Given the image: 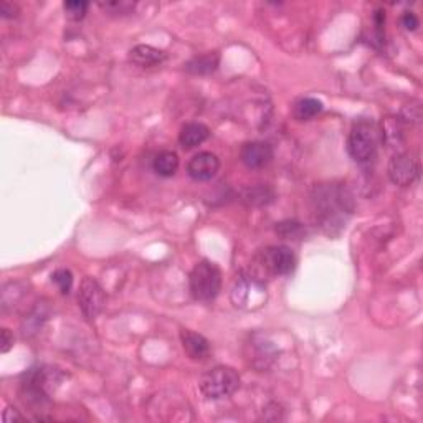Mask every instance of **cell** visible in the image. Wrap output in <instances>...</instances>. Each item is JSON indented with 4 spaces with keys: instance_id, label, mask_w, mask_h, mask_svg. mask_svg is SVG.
Here are the masks:
<instances>
[{
    "instance_id": "cell-1",
    "label": "cell",
    "mask_w": 423,
    "mask_h": 423,
    "mask_svg": "<svg viewBox=\"0 0 423 423\" xmlns=\"http://www.w3.org/2000/svg\"><path fill=\"white\" fill-rule=\"evenodd\" d=\"M314 205L316 219L319 220L322 229L331 235L346 226V221L354 209L351 194L337 185H324V187L316 189Z\"/></svg>"
},
{
    "instance_id": "cell-2",
    "label": "cell",
    "mask_w": 423,
    "mask_h": 423,
    "mask_svg": "<svg viewBox=\"0 0 423 423\" xmlns=\"http://www.w3.org/2000/svg\"><path fill=\"white\" fill-rule=\"evenodd\" d=\"M380 143V129L372 119H359L352 126L347 149L356 163H369L375 158Z\"/></svg>"
},
{
    "instance_id": "cell-3",
    "label": "cell",
    "mask_w": 423,
    "mask_h": 423,
    "mask_svg": "<svg viewBox=\"0 0 423 423\" xmlns=\"http://www.w3.org/2000/svg\"><path fill=\"white\" fill-rule=\"evenodd\" d=\"M190 293L197 301H209L215 300L220 293L221 288V271L215 263H211L209 260L199 261L194 266V270L190 271L189 276Z\"/></svg>"
},
{
    "instance_id": "cell-4",
    "label": "cell",
    "mask_w": 423,
    "mask_h": 423,
    "mask_svg": "<svg viewBox=\"0 0 423 423\" xmlns=\"http://www.w3.org/2000/svg\"><path fill=\"white\" fill-rule=\"evenodd\" d=\"M200 392L209 400H221L235 394L240 387V375L229 366H216L200 379Z\"/></svg>"
},
{
    "instance_id": "cell-5",
    "label": "cell",
    "mask_w": 423,
    "mask_h": 423,
    "mask_svg": "<svg viewBox=\"0 0 423 423\" xmlns=\"http://www.w3.org/2000/svg\"><path fill=\"white\" fill-rule=\"evenodd\" d=\"M231 303L235 308L243 311H255L260 309L266 301V288L265 283L256 276L241 275L235 281L234 288L230 293Z\"/></svg>"
},
{
    "instance_id": "cell-6",
    "label": "cell",
    "mask_w": 423,
    "mask_h": 423,
    "mask_svg": "<svg viewBox=\"0 0 423 423\" xmlns=\"http://www.w3.org/2000/svg\"><path fill=\"white\" fill-rule=\"evenodd\" d=\"M260 263L270 273L286 276L293 273V270L296 268V256L288 246H268V248L261 251Z\"/></svg>"
},
{
    "instance_id": "cell-7",
    "label": "cell",
    "mask_w": 423,
    "mask_h": 423,
    "mask_svg": "<svg viewBox=\"0 0 423 423\" xmlns=\"http://www.w3.org/2000/svg\"><path fill=\"white\" fill-rule=\"evenodd\" d=\"M104 301H106V295L101 286H99L97 280L87 276V278L82 281V286H79V293H78V303L84 317L89 321L94 319V317H98L104 308Z\"/></svg>"
},
{
    "instance_id": "cell-8",
    "label": "cell",
    "mask_w": 423,
    "mask_h": 423,
    "mask_svg": "<svg viewBox=\"0 0 423 423\" xmlns=\"http://www.w3.org/2000/svg\"><path fill=\"white\" fill-rule=\"evenodd\" d=\"M389 177L395 185L407 187L419 177V164L410 154H395L389 163Z\"/></svg>"
},
{
    "instance_id": "cell-9",
    "label": "cell",
    "mask_w": 423,
    "mask_h": 423,
    "mask_svg": "<svg viewBox=\"0 0 423 423\" xmlns=\"http://www.w3.org/2000/svg\"><path fill=\"white\" fill-rule=\"evenodd\" d=\"M220 169V160L215 154L204 153L195 154L192 159L189 160L187 164V174L197 182H207V180H211L219 172Z\"/></svg>"
},
{
    "instance_id": "cell-10",
    "label": "cell",
    "mask_w": 423,
    "mask_h": 423,
    "mask_svg": "<svg viewBox=\"0 0 423 423\" xmlns=\"http://www.w3.org/2000/svg\"><path fill=\"white\" fill-rule=\"evenodd\" d=\"M240 158L248 169H261L273 159V148L263 141H251V143L243 144Z\"/></svg>"
},
{
    "instance_id": "cell-11",
    "label": "cell",
    "mask_w": 423,
    "mask_h": 423,
    "mask_svg": "<svg viewBox=\"0 0 423 423\" xmlns=\"http://www.w3.org/2000/svg\"><path fill=\"white\" fill-rule=\"evenodd\" d=\"M180 341H182V347L190 359L202 361L210 354V344L202 334L194 331H182L180 332Z\"/></svg>"
},
{
    "instance_id": "cell-12",
    "label": "cell",
    "mask_w": 423,
    "mask_h": 423,
    "mask_svg": "<svg viewBox=\"0 0 423 423\" xmlns=\"http://www.w3.org/2000/svg\"><path fill=\"white\" fill-rule=\"evenodd\" d=\"M129 60L141 68H150L163 63L165 53L163 50L150 47V45H138L129 52Z\"/></svg>"
},
{
    "instance_id": "cell-13",
    "label": "cell",
    "mask_w": 423,
    "mask_h": 423,
    "mask_svg": "<svg viewBox=\"0 0 423 423\" xmlns=\"http://www.w3.org/2000/svg\"><path fill=\"white\" fill-rule=\"evenodd\" d=\"M210 136V129L202 123H189L182 126L179 133V143L182 148L192 149L195 145L205 143Z\"/></svg>"
},
{
    "instance_id": "cell-14",
    "label": "cell",
    "mask_w": 423,
    "mask_h": 423,
    "mask_svg": "<svg viewBox=\"0 0 423 423\" xmlns=\"http://www.w3.org/2000/svg\"><path fill=\"white\" fill-rule=\"evenodd\" d=\"M153 167L160 177H172L179 169V155L174 150H163L155 155Z\"/></svg>"
},
{
    "instance_id": "cell-15",
    "label": "cell",
    "mask_w": 423,
    "mask_h": 423,
    "mask_svg": "<svg viewBox=\"0 0 423 423\" xmlns=\"http://www.w3.org/2000/svg\"><path fill=\"white\" fill-rule=\"evenodd\" d=\"M219 62L220 58L216 53L200 55V57L190 60V62L185 65V70L192 75H209L215 72L216 67H219Z\"/></svg>"
},
{
    "instance_id": "cell-16",
    "label": "cell",
    "mask_w": 423,
    "mask_h": 423,
    "mask_svg": "<svg viewBox=\"0 0 423 423\" xmlns=\"http://www.w3.org/2000/svg\"><path fill=\"white\" fill-rule=\"evenodd\" d=\"M322 108H324V104L317 98H301L295 103L293 116L298 121H309L319 114Z\"/></svg>"
},
{
    "instance_id": "cell-17",
    "label": "cell",
    "mask_w": 423,
    "mask_h": 423,
    "mask_svg": "<svg viewBox=\"0 0 423 423\" xmlns=\"http://www.w3.org/2000/svg\"><path fill=\"white\" fill-rule=\"evenodd\" d=\"M273 190L266 185H258V187L246 189L243 192V200L248 205H266L273 200Z\"/></svg>"
},
{
    "instance_id": "cell-18",
    "label": "cell",
    "mask_w": 423,
    "mask_h": 423,
    "mask_svg": "<svg viewBox=\"0 0 423 423\" xmlns=\"http://www.w3.org/2000/svg\"><path fill=\"white\" fill-rule=\"evenodd\" d=\"M99 7L109 15H126L133 12L136 4L129 0H111V2H99Z\"/></svg>"
},
{
    "instance_id": "cell-19",
    "label": "cell",
    "mask_w": 423,
    "mask_h": 423,
    "mask_svg": "<svg viewBox=\"0 0 423 423\" xmlns=\"http://www.w3.org/2000/svg\"><path fill=\"white\" fill-rule=\"evenodd\" d=\"M88 7L89 4L84 2V0H68V2L63 4L65 13L72 20H82L88 12Z\"/></svg>"
},
{
    "instance_id": "cell-20",
    "label": "cell",
    "mask_w": 423,
    "mask_h": 423,
    "mask_svg": "<svg viewBox=\"0 0 423 423\" xmlns=\"http://www.w3.org/2000/svg\"><path fill=\"white\" fill-rule=\"evenodd\" d=\"M52 281L58 286V290L62 291L63 295H67L73 286V275L72 271L67 268H60L52 275Z\"/></svg>"
},
{
    "instance_id": "cell-21",
    "label": "cell",
    "mask_w": 423,
    "mask_h": 423,
    "mask_svg": "<svg viewBox=\"0 0 423 423\" xmlns=\"http://www.w3.org/2000/svg\"><path fill=\"white\" fill-rule=\"evenodd\" d=\"M276 231L283 236V238H293L296 240L298 236L303 234V226L298 221H283L276 226Z\"/></svg>"
},
{
    "instance_id": "cell-22",
    "label": "cell",
    "mask_w": 423,
    "mask_h": 423,
    "mask_svg": "<svg viewBox=\"0 0 423 423\" xmlns=\"http://www.w3.org/2000/svg\"><path fill=\"white\" fill-rule=\"evenodd\" d=\"M402 25H404L405 30H409V32H414V30L419 28L420 20L414 12H405L404 17H402Z\"/></svg>"
},
{
    "instance_id": "cell-23",
    "label": "cell",
    "mask_w": 423,
    "mask_h": 423,
    "mask_svg": "<svg viewBox=\"0 0 423 423\" xmlns=\"http://www.w3.org/2000/svg\"><path fill=\"white\" fill-rule=\"evenodd\" d=\"M13 347V334L9 329H2V339H0V352L5 354Z\"/></svg>"
},
{
    "instance_id": "cell-24",
    "label": "cell",
    "mask_w": 423,
    "mask_h": 423,
    "mask_svg": "<svg viewBox=\"0 0 423 423\" xmlns=\"http://www.w3.org/2000/svg\"><path fill=\"white\" fill-rule=\"evenodd\" d=\"M0 13H2L4 18H15L18 15V7L17 5L10 2H2V7H0Z\"/></svg>"
}]
</instances>
